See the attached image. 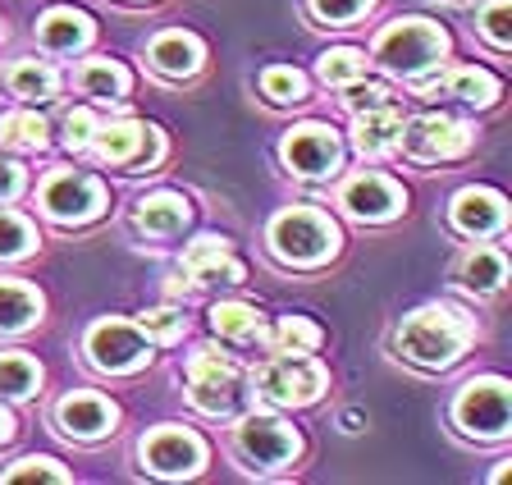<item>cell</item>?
Listing matches in <instances>:
<instances>
[{"mask_svg": "<svg viewBox=\"0 0 512 485\" xmlns=\"http://www.w3.org/2000/svg\"><path fill=\"white\" fill-rule=\"evenodd\" d=\"M471 339V325L453 307H421L398 325V353L416 367H448L458 362Z\"/></svg>", "mask_w": 512, "mask_h": 485, "instance_id": "1", "label": "cell"}, {"mask_svg": "<svg viewBox=\"0 0 512 485\" xmlns=\"http://www.w3.org/2000/svg\"><path fill=\"white\" fill-rule=\"evenodd\" d=\"M444 51H448L444 28H435L426 19H398L375 37V60L403 78H421L430 65L444 60Z\"/></svg>", "mask_w": 512, "mask_h": 485, "instance_id": "2", "label": "cell"}, {"mask_svg": "<svg viewBox=\"0 0 512 485\" xmlns=\"http://www.w3.org/2000/svg\"><path fill=\"white\" fill-rule=\"evenodd\" d=\"M334 248H339V229L311 206H293L270 220V252L288 266H316L334 257Z\"/></svg>", "mask_w": 512, "mask_h": 485, "instance_id": "3", "label": "cell"}, {"mask_svg": "<svg viewBox=\"0 0 512 485\" xmlns=\"http://www.w3.org/2000/svg\"><path fill=\"white\" fill-rule=\"evenodd\" d=\"M252 389H256V399L270 403V408H302V403L320 399L325 367L307 353H279L252 376Z\"/></svg>", "mask_w": 512, "mask_h": 485, "instance_id": "4", "label": "cell"}, {"mask_svg": "<svg viewBox=\"0 0 512 485\" xmlns=\"http://www.w3.org/2000/svg\"><path fill=\"white\" fill-rule=\"evenodd\" d=\"M188 399L197 412H234L238 399H243V376L220 348H197L188 357Z\"/></svg>", "mask_w": 512, "mask_h": 485, "instance_id": "5", "label": "cell"}, {"mask_svg": "<svg viewBox=\"0 0 512 485\" xmlns=\"http://www.w3.org/2000/svg\"><path fill=\"white\" fill-rule=\"evenodd\" d=\"M453 417L467 435L476 440H503L508 435V421H512V394L499 376H485V380H471L467 389L458 394L453 403Z\"/></svg>", "mask_w": 512, "mask_h": 485, "instance_id": "6", "label": "cell"}, {"mask_svg": "<svg viewBox=\"0 0 512 485\" xmlns=\"http://www.w3.org/2000/svg\"><path fill=\"white\" fill-rule=\"evenodd\" d=\"M234 444H238V453L247 458V467H261V472L293 463V458H298V449H302L298 431H293V426H284L279 417H266V412L243 417Z\"/></svg>", "mask_w": 512, "mask_h": 485, "instance_id": "7", "label": "cell"}, {"mask_svg": "<svg viewBox=\"0 0 512 485\" xmlns=\"http://www.w3.org/2000/svg\"><path fill=\"white\" fill-rule=\"evenodd\" d=\"M87 357H92L96 371H110V376H124V371H138L151 357V339L142 335L138 325L124 321H96L87 330Z\"/></svg>", "mask_w": 512, "mask_h": 485, "instance_id": "8", "label": "cell"}, {"mask_svg": "<svg viewBox=\"0 0 512 485\" xmlns=\"http://www.w3.org/2000/svg\"><path fill=\"white\" fill-rule=\"evenodd\" d=\"M101 206H106V188L96 184L92 174L60 170L42 184V211L51 220H64V225H83V220L101 216Z\"/></svg>", "mask_w": 512, "mask_h": 485, "instance_id": "9", "label": "cell"}, {"mask_svg": "<svg viewBox=\"0 0 512 485\" xmlns=\"http://www.w3.org/2000/svg\"><path fill=\"white\" fill-rule=\"evenodd\" d=\"M398 142H403V151L412 161L435 165V161L462 156V151L471 147V129L453 115H421L407 124V133H398Z\"/></svg>", "mask_w": 512, "mask_h": 485, "instance_id": "10", "label": "cell"}, {"mask_svg": "<svg viewBox=\"0 0 512 485\" xmlns=\"http://www.w3.org/2000/svg\"><path fill=\"white\" fill-rule=\"evenodd\" d=\"M87 147L101 156L106 165H124V170H142L160 156V133L151 124H138V119H119L110 129H96Z\"/></svg>", "mask_w": 512, "mask_h": 485, "instance_id": "11", "label": "cell"}, {"mask_svg": "<svg viewBox=\"0 0 512 485\" xmlns=\"http://www.w3.org/2000/svg\"><path fill=\"white\" fill-rule=\"evenodd\" d=\"M142 463L156 476H192L206 463V444L183 426H160L142 440Z\"/></svg>", "mask_w": 512, "mask_h": 485, "instance_id": "12", "label": "cell"}, {"mask_svg": "<svg viewBox=\"0 0 512 485\" xmlns=\"http://www.w3.org/2000/svg\"><path fill=\"white\" fill-rule=\"evenodd\" d=\"M339 138H334L325 124H302V129H293L284 138V165L293 174H307V179H316V174H334L339 170Z\"/></svg>", "mask_w": 512, "mask_h": 485, "instance_id": "13", "label": "cell"}, {"mask_svg": "<svg viewBox=\"0 0 512 485\" xmlns=\"http://www.w3.org/2000/svg\"><path fill=\"white\" fill-rule=\"evenodd\" d=\"M339 206L357 220H394L398 211H403V193H398V184H389L384 174H357V179L343 184Z\"/></svg>", "mask_w": 512, "mask_h": 485, "instance_id": "14", "label": "cell"}, {"mask_svg": "<svg viewBox=\"0 0 512 485\" xmlns=\"http://www.w3.org/2000/svg\"><path fill=\"white\" fill-rule=\"evenodd\" d=\"M453 225L471 238H490L508 225V202L490 188H462L453 197Z\"/></svg>", "mask_w": 512, "mask_h": 485, "instance_id": "15", "label": "cell"}, {"mask_svg": "<svg viewBox=\"0 0 512 485\" xmlns=\"http://www.w3.org/2000/svg\"><path fill=\"white\" fill-rule=\"evenodd\" d=\"M55 421L69 440H101L106 431H115V408L101 394H69L55 408Z\"/></svg>", "mask_w": 512, "mask_h": 485, "instance_id": "16", "label": "cell"}, {"mask_svg": "<svg viewBox=\"0 0 512 485\" xmlns=\"http://www.w3.org/2000/svg\"><path fill=\"white\" fill-rule=\"evenodd\" d=\"M416 92L421 97H458V101H471V106H490L499 97V78L485 74V69H471V65H458V69H444L439 78H416Z\"/></svg>", "mask_w": 512, "mask_h": 485, "instance_id": "17", "label": "cell"}, {"mask_svg": "<svg viewBox=\"0 0 512 485\" xmlns=\"http://www.w3.org/2000/svg\"><path fill=\"white\" fill-rule=\"evenodd\" d=\"M183 270H188L192 280H220V284H238L243 280V266L229 257V243L215 234L197 238L188 252H183Z\"/></svg>", "mask_w": 512, "mask_h": 485, "instance_id": "18", "label": "cell"}, {"mask_svg": "<svg viewBox=\"0 0 512 485\" xmlns=\"http://www.w3.org/2000/svg\"><path fill=\"white\" fill-rule=\"evenodd\" d=\"M398 133H403V115H398L394 101H384V106H375V110H357V133H352L357 151L384 156V151L398 147Z\"/></svg>", "mask_w": 512, "mask_h": 485, "instance_id": "19", "label": "cell"}, {"mask_svg": "<svg viewBox=\"0 0 512 485\" xmlns=\"http://www.w3.org/2000/svg\"><path fill=\"white\" fill-rule=\"evenodd\" d=\"M188 202H183L179 193H151L147 202H138V216H133V225L142 229V234L151 238H170L179 234L183 225H188Z\"/></svg>", "mask_w": 512, "mask_h": 485, "instance_id": "20", "label": "cell"}, {"mask_svg": "<svg viewBox=\"0 0 512 485\" xmlns=\"http://www.w3.org/2000/svg\"><path fill=\"white\" fill-rule=\"evenodd\" d=\"M147 55H151V65L170 78H188L202 69V42L188 33H160Z\"/></svg>", "mask_w": 512, "mask_h": 485, "instance_id": "21", "label": "cell"}, {"mask_svg": "<svg viewBox=\"0 0 512 485\" xmlns=\"http://www.w3.org/2000/svg\"><path fill=\"white\" fill-rule=\"evenodd\" d=\"M37 37H42L46 51H78L92 37V19L78 10H46L37 23Z\"/></svg>", "mask_w": 512, "mask_h": 485, "instance_id": "22", "label": "cell"}, {"mask_svg": "<svg viewBox=\"0 0 512 485\" xmlns=\"http://www.w3.org/2000/svg\"><path fill=\"white\" fill-rule=\"evenodd\" d=\"M42 316V298L28 289V284L0 280V335H14V330H28L32 321Z\"/></svg>", "mask_w": 512, "mask_h": 485, "instance_id": "23", "label": "cell"}, {"mask_svg": "<svg viewBox=\"0 0 512 485\" xmlns=\"http://www.w3.org/2000/svg\"><path fill=\"white\" fill-rule=\"evenodd\" d=\"M211 325L220 339H234V344H252V339L266 335V321H261V312L256 307H247V302H220L211 312Z\"/></svg>", "mask_w": 512, "mask_h": 485, "instance_id": "24", "label": "cell"}, {"mask_svg": "<svg viewBox=\"0 0 512 485\" xmlns=\"http://www.w3.org/2000/svg\"><path fill=\"white\" fill-rule=\"evenodd\" d=\"M10 92L23 101H51L55 92H60V78H55L51 65H42V60H19V65L10 69Z\"/></svg>", "mask_w": 512, "mask_h": 485, "instance_id": "25", "label": "cell"}, {"mask_svg": "<svg viewBox=\"0 0 512 485\" xmlns=\"http://www.w3.org/2000/svg\"><path fill=\"white\" fill-rule=\"evenodd\" d=\"M458 280L467 284L471 293H499L503 280H508V266H503V257L494 248H476L467 261H462Z\"/></svg>", "mask_w": 512, "mask_h": 485, "instance_id": "26", "label": "cell"}, {"mask_svg": "<svg viewBox=\"0 0 512 485\" xmlns=\"http://www.w3.org/2000/svg\"><path fill=\"white\" fill-rule=\"evenodd\" d=\"M78 87L96 101H119L128 92V74L119 65H110V60H87V65L78 69Z\"/></svg>", "mask_w": 512, "mask_h": 485, "instance_id": "27", "label": "cell"}, {"mask_svg": "<svg viewBox=\"0 0 512 485\" xmlns=\"http://www.w3.org/2000/svg\"><path fill=\"white\" fill-rule=\"evenodd\" d=\"M0 142L14 147V151H42L46 147V119L32 115V110L0 115Z\"/></svg>", "mask_w": 512, "mask_h": 485, "instance_id": "28", "label": "cell"}, {"mask_svg": "<svg viewBox=\"0 0 512 485\" xmlns=\"http://www.w3.org/2000/svg\"><path fill=\"white\" fill-rule=\"evenodd\" d=\"M37 380H42V371H37V362H32V357L0 353V394L23 399V394H32V389H37Z\"/></svg>", "mask_w": 512, "mask_h": 485, "instance_id": "29", "label": "cell"}, {"mask_svg": "<svg viewBox=\"0 0 512 485\" xmlns=\"http://www.w3.org/2000/svg\"><path fill=\"white\" fill-rule=\"evenodd\" d=\"M270 344H275V353H311V348L320 344V330L307 316H284V321L275 325Z\"/></svg>", "mask_w": 512, "mask_h": 485, "instance_id": "30", "label": "cell"}, {"mask_svg": "<svg viewBox=\"0 0 512 485\" xmlns=\"http://www.w3.org/2000/svg\"><path fill=\"white\" fill-rule=\"evenodd\" d=\"M366 74V55L362 51H330V55H320V78L330 87H348V83H357V78Z\"/></svg>", "mask_w": 512, "mask_h": 485, "instance_id": "31", "label": "cell"}, {"mask_svg": "<svg viewBox=\"0 0 512 485\" xmlns=\"http://www.w3.org/2000/svg\"><path fill=\"white\" fill-rule=\"evenodd\" d=\"M32 243H37V238H32V225H28V220L10 216V211H0V257H5V261L28 257Z\"/></svg>", "mask_w": 512, "mask_h": 485, "instance_id": "32", "label": "cell"}, {"mask_svg": "<svg viewBox=\"0 0 512 485\" xmlns=\"http://www.w3.org/2000/svg\"><path fill=\"white\" fill-rule=\"evenodd\" d=\"M261 92H266L270 101H302V92H307V83H302L298 69H266L261 74Z\"/></svg>", "mask_w": 512, "mask_h": 485, "instance_id": "33", "label": "cell"}, {"mask_svg": "<svg viewBox=\"0 0 512 485\" xmlns=\"http://www.w3.org/2000/svg\"><path fill=\"white\" fill-rule=\"evenodd\" d=\"M183 330H188V321H183L174 307H160V312L142 316V335L160 339V344H174V339H183Z\"/></svg>", "mask_w": 512, "mask_h": 485, "instance_id": "34", "label": "cell"}, {"mask_svg": "<svg viewBox=\"0 0 512 485\" xmlns=\"http://www.w3.org/2000/svg\"><path fill=\"white\" fill-rule=\"evenodd\" d=\"M366 10H371V0H311V14H316L320 23H334V28L362 19Z\"/></svg>", "mask_w": 512, "mask_h": 485, "instance_id": "35", "label": "cell"}, {"mask_svg": "<svg viewBox=\"0 0 512 485\" xmlns=\"http://www.w3.org/2000/svg\"><path fill=\"white\" fill-rule=\"evenodd\" d=\"M480 33L490 37L494 46L512 42V5L508 0H490V5H485V14H480Z\"/></svg>", "mask_w": 512, "mask_h": 485, "instance_id": "36", "label": "cell"}, {"mask_svg": "<svg viewBox=\"0 0 512 485\" xmlns=\"http://www.w3.org/2000/svg\"><path fill=\"white\" fill-rule=\"evenodd\" d=\"M5 481H69V472H60V467H51V458H23L19 467H10V472H5Z\"/></svg>", "mask_w": 512, "mask_h": 485, "instance_id": "37", "label": "cell"}, {"mask_svg": "<svg viewBox=\"0 0 512 485\" xmlns=\"http://www.w3.org/2000/svg\"><path fill=\"white\" fill-rule=\"evenodd\" d=\"M92 133H96V115H92V110H74V115L64 119V147H69V151H83L87 142H92Z\"/></svg>", "mask_w": 512, "mask_h": 485, "instance_id": "38", "label": "cell"}, {"mask_svg": "<svg viewBox=\"0 0 512 485\" xmlns=\"http://www.w3.org/2000/svg\"><path fill=\"white\" fill-rule=\"evenodd\" d=\"M352 92H348V110L352 115H357V110H375V106H384V101H389V92H384L380 83H366L362 87V78H357V83H348Z\"/></svg>", "mask_w": 512, "mask_h": 485, "instance_id": "39", "label": "cell"}, {"mask_svg": "<svg viewBox=\"0 0 512 485\" xmlns=\"http://www.w3.org/2000/svg\"><path fill=\"white\" fill-rule=\"evenodd\" d=\"M19 188H23V170L14 161H0V202L19 197Z\"/></svg>", "mask_w": 512, "mask_h": 485, "instance_id": "40", "label": "cell"}, {"mask_svg": "<svg viewBox=\"0 0 512 485\" xmlns=\"http://www.w3.org/2000/svg\"><path fill=\"white\" fill-rule=\"evenodd\" d=\"M10 431H14V421H10V412L0 408V440H10Z\"/></svg>", "mask_w": 512, "mask_h": 485, "instance_id": "41", "label": "cell"}]
</instances>
